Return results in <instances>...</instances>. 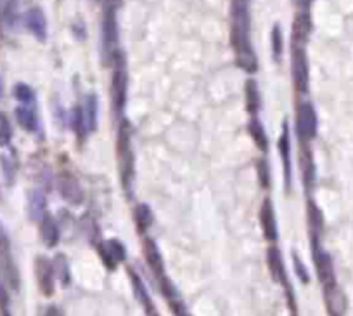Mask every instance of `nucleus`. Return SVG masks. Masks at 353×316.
Segmentation results:
<instances>
[{
	"instance_id": "obj_20",
	"label": "nucleus",
	"mask_w": 353,
	"mask_h": 316,
	"mask_svg": "<svg viewBox=\"0 0 353 316\" xmlns=\"http://www.w3.org/2000/svg\"><path fill=\"white\" fill-rule=\"evenodd\" d=\"M324 299L328 311L331 316H345L346 313V297L341 291H339L338 283L331 285V287L324 289Z\"/></svg>"
},
{
	"instance_id": "obj_15",
	"label": "nucleus",
	"mask_w": 353,
	"mask_h": 316,
	"mask_svg": "<svg viewBox=\"0 0 353 316\" xmlns=\"http://www.w3.org/2000/svg\"><path fill=\"white\" fill-rule=\"evenodd\" d=\"M310 34H312V19H310L308 11H300L296 14L295 21H293V32H291V45H302L308 42Z\"/></svg>"
},
{
	"instance_id": "obj_41",
	"label": "nucleus",
	"mask_w": 353,
	"mask_h": 316,
	"mask_svg": "<svg viewBox=\"0 0 353 316\" xmlns=\"http://www.w3.org/2000/svg\"><path fill=\"white\" fill-rule=\"evenodd\" d=\"M293 316H296V315H293Z\"/></svg>"
},
{
	"instance_id": "obj_30",
	"label": "nucleus",
	"mask_w": 353,
	"mask_h": 316,
	"mask_svg": "<svg viewBox=\"0 0 353 316\" xmlns=\"http://www.w3.org/2000/svg\"><path fill=\"white\" fill-rule=\"evenodd\" d=\"M12 139V127L8 115L0 113V146H9Z\"/></svg>"
},
{
	"instance_id": "obj_1",
	"label": "nucleus",
	"mask_w": 353,
	"mask_h": 316,
	"mask_svg": "<svg viewBox=\"0 0 353 316\" xmlns=\"http://www.w3.org/2000/svg\"><path fill=\"white\" fill-rule=\"evenodd\" d=\"M230 44L236 52V61L244 71L255 74L258 59L252 44V18L249 0H232L230 4Z\"/></svg>"
},
{
	"instance_id": "obj_32",
	"label": "nucleus",
	"mask_w": 353,
	"mask_h": 316,
	"mask_svg": "<svg viewBox=\"0 0 353 316\" xmlns=\"http://www.w3.org/2000/svg\"><path fill=\"white\" fill-rule=\"evenodd\" d=\"M293 262H295L296 275H298L300 278L303 280V283H308V280H310V275H308V271H306L305 264H303V262L300 261V259H298V256H296V254H293Z\"/></svg>"
},
{
	"instance_id": "obj_28",
	"label": "nucleus",
	"mask_w": 353,
	"mask_h": 316,
	"mask_svg": "<svg viewBox=\"0 0 353 316\" xmlns=\"http://www.w3.org/2000/svg\"><path fill=\"white\" fill-rule=\"evenodd\" d=\"M270 42H272L273 61L280 63L282 61V54H284V35H282V28L279 25H273Z\"/></svg>"
},
{
	"instance_id": "obj_17",
	"label": "nucleus",
	"mask_w": 353,
	"mask_h": 316,
	"mask_svg": "<svg viewBox=\"0 0 353 316\" xmlns=\"http://www.w3.org/2000/svg\"><path fill=\"white\" fill-rule=\"evenodd\" d=\"M144 258H146V262L147 266L151 268V271L154 273V276H156L158 280L163 278L165 276V262H163V256H161L160 249H158V245L154 243V240L147 238L144 240Z\"/></svg>"
},
{
	"instance_id": "obj_37",
	"label": "nucleus",
	"mask_w": 353,
	"mask_h": 316,
	"mask_svg": "<svg viewBox=\"0 0 353 316\" xmlns=\"http://www.w3.org/2000/svg\"><path fill=\"white\" fill-rule=\"evenodd\" d=\"M102 2H104V4H110V5H120V0H102Z\"/></svg>"
},
{
	"instance_id": "obj_19",
	"label": "nucleus",
	"mask_w": 353,
	"mask_h": 316,
	"mask_svg": "<svg viewBox=\"0 0 353 316\" xmlns=\"http://www.w3.org/2000/svg\"><path fill=\"white\" fill-rule=\"evenodd\" d=\"M82 118H84V129L85 134H90L94 133L95 127H97V96L95 94H87L82 101Z\"/></svg>"
},
{
	"instance_id": "obj_33",
	"label": "nucleus",
	"mask_w": 353,
	"mask_h": 316,
	"mask_svg": "<svg viewBox=\"0 0 353 316\" xmlns=\"http://www.w3.org/2000/svg\"><path fill=\"white\" fill-rule=\"evenodd\" d=\"M9 306V294H8V285L0 280V309L8 311Z\"/></svg>"
},
{
	"instance_id": "obj_3",
	"label": "nucleus",
	"mask_w": 353,
	"mask_h": 316,
	"mask_svg": "<svg viewBox=\"0 0 353 316\" xmlns=\"http://www.w3.org/2000/svg\"><path fill=\"white\" fill-rule=\"evenodd\" d=\"M117 5L104 4V12H102V25H101V38H102V58L106 63L113 61L114 56L120 52L118 49V41H120V30H118V18H117Z\"/></svg>"
},
{
	"instance_id": "obj_35",
	"label": "nucleus",
	"mask_w": 353,
	"mask_h": 316,
	"mask_svg": "<svg viewBox=\"0 0 353 316\" xmlns=\"http://www.w3.org/2000/svg\"><path fill=\"white\" fill-rule=\"evenodd\" d=\"M293 2H295L296 8H300V11H308L313 0H293Z\"/></svg>"
},
{
	"instance_id": "obj_24",
	"label": "nucleus",
	"mask_w": 353,
	"mask_h": 316,
	"mask_svg": "<svg viewBox=\"0 0 353 316\" xmlns=\"http://www.w3.org/2000/svg\"><path fill=\"white\" fill-rule=\"evenodd\" d=\"M28 214L32 221H40L47 214V200L44 193L35 190L28 195Z\"/></svg>"
},
{
	"instance_id": "obj_4",
	"label": "nucleus",
	"mask_w": 353,
	"mask_h": 316,
	"mask_svg": "<svg viewBox=\"0 0 353 316\" xmlns=\"http://www.w3.org/2000/svg\"><path fill=\"white\" fill-rule=\"evenodd\" d=\"M113 65V77H111V100H113V108L117 113H121L127 103V91H128V75L127 65H125L123 52H118L111 61Z\"/></svg>"
},
{
	"instance_id": "obj_12",
	"label": "nucleus",
	"mask_w": 353,
	"mask_h": 316,
	"mask_svg": "<svg viewBox=\"0 0 353 316\" xmlns=\"http://www.w3.org/2000/svg\"><path fill=\"white\" fill-rule=\"evenodd\" d=\"M25 25L37 41H47V18L40 8H32L25 12Z\"/></svg>"
},
{
	"instance_id": "obj_23",
	"label": "nucleus",
	"mask_w": 353,
	"mask_h": 316,
	"mask_svg": "<svg viewBox=\"0 0 353 316\" xmlns=\"http://www.w3.org/2000/svg\"><path fill=\"white\" fill-rule=\"evenodd\" d=\"M244 100H246V110L252 117H256V113L260 111L262 106V96H260V89L256 80L249 78L244 85Z\"/></svg>"
},
{
	"instance_id": "obj_40",
	"label": "nucleus",
	"mask_w": 353,
	"mask_h": 316,
	"mask_svg": "<svg viewBox=\"0 0 353 316\" xmlns=\"http://www.w3.org/2000/svg\"><path fill=\"white\" fill-rule=\"evenodd\" d=\"M95 2H102V0H95Z\"/></svg>"
},
{
	"instance_id": "obj_26",
	"label": "nucleus",
	"mask_w": 353,
	"mask_h": 316,
	"mask_svg": "<svg viewBox=\"0 0 353 316\" xmlns=\"http://www.w3.org/2000/svg\"><path fill=\"white\" fill-rule=\"evenodd\" d=\"M134 221L138 233H146L153 225V210L146 203H138L134 209Z\"/></svg>"
},
{
	"instance_id": "obj_21",
	"label": "nucleus",
	"mask_w": 353,
	"mask_h": 316,
	"mask_svg": "<svg viewBox=\"0 0 353 316\" xmlns=\"http://www.w3.org/2000/svg\"><path fill=\"white\" fill-rule=\"evenodd\" d=\"M279 153L280 160H282V167H284L286 188H289L291 186V139H289L288 125H284L282 134L279 137Z\"/></svg>"
},
{
	"instance_id": "obj_36",
	"label": "nucleus",
	"mask_w": 353,
	"mask_h": 316,
	"mask_svg": "<svg viewBox=\"0 0 353 316\" xmlns=\"http://www.w3.org/2000/svg\"><path fill=\"white\" fill-rule=\"evenodd\" d=\"M44 316H62V311L58 306H49V308L45 309Z\"/></svg>"
},
{
	"instance_id": "obj_34",
	"label": "nucleus",
	"mask_w": 353,
	"mask_h": 316,
	"mask_svg": "<svg viewBox=\"0 0 353 316\" xmlns=\"http://www.w3.org/2000/svg\"><path fill=\"white\" fill-rule=\"evenodd\" d=\"M2 169L5 170V176H8L9 183H12V176H14V167L9 162V157H2Z\"/></svg>"
},
{
	"instance_id": "obj_39",
	"label": "nucleus",
	"mask_w": 353,
	"mask_h": 316,
	"mask_svg": "<svg viewBox=\"0 0 353 316\" xmlns=\"http://www.w3.org/2000/svg\"><path fill=\"white\" fill-rule=\"evenodd\" d=\"M0 96H2V80H0Z\"/></svg>"
},
{
	"instance_id": "obj_18",
	"label": "nucleus",
	"mask_w": 353,
	"mask_h": 316,
	"mask_svg": "<svg viewBox=\"0 0 353 316\" xmlns=\"http://www.w3.org/2000/svg\"><path fill=\"white\" fill-rule=\"evenodd\" d=\"M306 223H308V232L310 236H312L313 245H319V240L324 233V216H322V210L312 200L306 207Z\"/></svg>"
},
{
	"instance_id": "obj_7",
	"label": "nucleus",
	"mask_w": 353,
	"mask_h": 316,
	"mask_svg": "<svg viewBox=\"0 0 353 316\" xmlns=\"http://www.w3.org/2000/svg\"><path fill=\"white\" fill-rule=\"evenodd\" d=\"M0 280L11 291H19V271L12 259L11 243H9L8 236L0 240Z\"/></svg>"
},
{
	"instance_id": "obj_9",
	"label": "nucleus",
	"mask_w": 353,
	"mask_h": 316,
	"mask_svg": "<svg viewBox=\"0 0 353 316\" xmlns=\"http://www.w3.org/2000/svg\"><path fill=\"white\" fill-rule=\"evenodd\" d=\"M313 264H315L317 276L321 280L322 287L326 289L336 285V273L331 256L319 245H313Z\"/></svg>"
},
{
	"instance_id": "obj_25",
	"label": "nucleus",
	"mask_w": 353,
	"mask_h": 316,
	"mask_svg": "<svg viewBox=\"0 0 353 316\" xmlns=\"http://www.w3.org/2000/svg\"><path fill=\"white\" fill-rule=\"evenodd\" d=\"M16 118H18L19 125L28 133H37L38 118L35 110L29 106H18L16 108Z\"/></svg>"
},
{
	"instance_id": "obj_6",
	"label": "nucleus",
	"mask_w": 353,
	"mask_h": 316,
	"mask_svg": "<svg viewBox=\"0 0 353 316\" xmlns=\"http://www.w3.org/2000/svg\"><path fill=\"white\" fill-rule=\"evenodd\" d=\"M291 77L295 89L302 94L308 92L310 85V68L305 47L291 45Z\"/></svg>"
},
{
	"instance_id": "obj_5",
	"label": "nucleus",
	"mask_w": 353,
	"mask_h": 316,
	"mask_svg": "<svg viewBox=\"0 0 353 316\" xmlns=\"http://www.w3.org/2000/svg\"><path fill=\"white\" fill-rule=\"evenodd\" d=\"M317 111L308 101H302L296 108V133L300 143H310L317 136Z\"/></svg>"
},
{
	"instance_id": "obj_16",
	"label": "nucleus",
	"mask_w": 353,
	"mask_h": 316,
	"mask_svg": "<svg viewBox=\"0 0 353 316\" xmlns=\"http://www.w3.org/2000/svg\"><path fill=\"white\" fill-rule=\"evenodd\" d=\"M267 264H269L270 275H272L273 282L280 283V285H286L288 282V275H286V266L284 259H282V254L277 247H269L267 250Z\"/></svg>"
},
{
	"instance_id": "obj_31",
	"label": "nucleus",
	"mask_w": 353,
	"mask_h": 316,
	"mask_svg": "<svg viewBox=\"0 0 353 316\" xmlns=\"http://www.w3.org/2000/svg\"><path fill=\"white\" fill-rule=\"evenodd\" d=\"M256 170H258L260 186L267 190L270 186V166L265 158H260L258 163H256Z\"/></svg>"
},
{
	"instance_id": "obj_2",
	"label": "nucleus",
	"mask_w": 353,
	"mask_h": 316,
	"mask_svg": "<svg viewBox=\"0 0 353 316\" xmlns=\"http://www.w3.org/2000/svg\"><path fill=\"white\" fill-rule=\"evenodd\" d=\"M117 153L121 183H123L125 190H130L135 176V153L132 148V127L127 120L121 122L120 129H118Z\"/></svg>"
},
{
	"instance_id": "obj_13",
	"label": "nucleus",
	"mask_w": 353,
	"mask_h": 316,
	"mask_svg": "<svg viewBox=\"0 0 353 316\" xmlns=\"http://www.w3.org/2000/svg\"><path fill=\"white\" fill-rule=\"evenodd\" d=\"M300 169H302L303 184H305L306 192H310L315 186V162H313L310 143L300 144Z\"/></svg>"
},
{
	"instance_id": "obj_8",
	"label": "nucleus",
	"mask_w": 353,
	"mask_h": 316,
	"mask_svg": "<svg viewBox=\"0 0 353 316\" xmlns=\"http://www.w3.org/2000/svg\"><path fill=\"white\" fill-rule=\"evenodd\" d=\"M35 275H37L38 289L45 297H51L54 294V276L56 264L45 256H38L35 259Z\"/></svg>"
},
{
	"instance_id": "obj_29",
	"label": "nucleus",
	"mask_w": 353,
	"mask_h": 316,
	"mask_svg": "<svg viewBox=\"0 0 353 316\" xmlns=\"http://www.w3.org/2000/svg\"><path fill=\"white\" fill-rule=\"evenodd\" d=\"M14 98L21 103V106H29V108H33V104H35V101H37V96H35L33 89L26 84H16Z\"/></svg>"
},
{
	"instance_id": "obj_11",
	"label": "nucleus",
	"mask_w": 353,
	"mask_h": 316,
	"mask_svg": "<svg viewBox=\"0 0 353 316\" xmlns=\"http://www.w3.org/2000/svg\"><path fill=\"white\" fill-rule=\"evenodd\" d=\"M99 256H101L106 268L114 269L120 262L125 261V258H127V249H125V245L120 240L111 238L106 240L104 243L99 245Z\"/></svg>"
},
{
	"instance_id": "obj_10",
	"label": "nucleus",
	"mask_w": 353,
	"mask_h": 316,
	"mask_svg": "<svg viewBox=\"0 0 353 316\" xmlns=\"http://www.w3.org/2000/svg\"><path fill=\"white\" fill-rule=\"evenodd\" d=\"M56 184H58L59 193H61V196L66 202H69L71 205H80L84 202V192H82L80 181L71 172L59 174Z\"/></svg>"
},
{
	"instance_id": "obj_22",
	"label": "nucleus",
	"mask_w": 353,
	"mask_h": 316,
	"mask_svg": "<svg viewBox=\"0 0 353 316\" xmlns=\"http://www.w3.org/2000/svg\"><path fill=\"white\" fill-rule=\"evenodd\" d=\"M38 225H40L42 242H44L47 247L58 245L59 238H61V232H59L58 221H56L51 214H45V216L38 221Z\"/></svg>"
},
{
	"instance_id": "obj_14",
	"label": "nucleus",
	"mask_w": 353,
	"mask_h": 316,
	"mask_svg": "<svg viewBox=\"0 0 353 316\" xmlns=\"http://www.w3.org/2000/svg\"><path fill=\"white\" fill-rule=\"evenodd\" d=\"M260 225H262L263 236H265L269 242H276L277 240V219H276V209H273V203L270 202V199L263 200L262 207H260Z\"/></svg>"
},
{
	"instance_id": "obj_27",
	"label": "nucleus",
	"mask_w": 353,
	"mask_h": 316,
	"mask_svg": "<svg viewBox=\"0 0 353 316\" xmlns=\"http://www.w3.org/2000/svg\"><path fill=\"white\" fill-rule=\"evenodd\" d=\"M248 133L260 150L262 151L269 150V137H267L265 129H263V124L258 120V117H252V120H249L248 124Z\"/></svg>"
},
{
	"instance_id": "obj_38",
	"label": "nucleus",
	"mask_w": 353,
	"mask_h": 316,
	"mask_svg": "<svg viewBox=\"0 0 353 316\" xmlns=\"http://www.w3.org/2000/svg\"><path fill=\"white\" fill-rule=\"evenodd\" d=\"M5 236H8V235H5V232H4V228H2V225H0V240L5 238Z\"/></svg>"
}]
</instances>
